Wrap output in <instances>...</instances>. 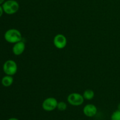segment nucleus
Segmentation results:
<instances>
[{"label": "nucleus", "mask_w": 120, "mask_h": 120, "mask_svg": "<svg viewBox=\"0 0 120 120\" xmlns=\"http://www.w3.org/2000/svg\"><path fill=\"white\" fill-rule=\"evenodd\" d=\"M4 39L9 43H15L22 41V35L21 32L16 29H9L4 34Z\"/></svg>", "instance_id": "nucleus-1"}, {"label": "nucleus", "mask_w": 120, "mask_h": 120, "mask_svg": "<svg viewBox=\"0 0 120 120\" xmlns=\"http://www.w3.org/2000/svg\"><path fill=\"white\" fill-rule=\"evenodd\" d=\"M2 7L5 14L13 15L18 11L19 4L15 0H7L2 4Z\"/></svg>", "instance_id": "nucleus-2"}, {"label": "nucleus", "mask_w": 120, "mask_h": 120, "mask_svg": "<svg viewBox=\"0 0 120 120\" xmlns=\"http://www.w3.org/2000/svg\"><path fill=\"white\" fill-rule=\"evenodd\" d=\"M3 71L6 75L14 76L18 71V66L13 60H8L3 64Z\"/></svg>", "instance_id": "nucleus-3"}, {"label": "nucleus", "mask_w": 120, "mask_h": 120, "mask_svg": "<svg viewBox=\"0 0 120 120\" xmlns=\"http://www.w3.org/2000/svg\"><path fill=\"white\" fill-rule=\"evenodd\" d=\"M84 98L83 95L77 93H72L68 96L67 101L73 106H79L84 103Z\"/></svg>", "instance_id": "nucleus-4"}, {"label": "nucleus", "mask_w": 120, "mask_h": 120, "mask_svg": "<svg viewBox=\"0 0 120 120\" xmlns=\"http://www.w3.org/2000/svg\"><path fill=\"white\" fill-rule=\"evenodd\" d=\"M58 101L54 97H48L43 100L42 107L46 111H52L57 109Z\"/></svg>", "instance_id": "nucleus-5"}, {"label": "nucleus", "mask_w": 120, "mask_h": 120, "mask_svg": "<svg viewBox=\"0 0 120 120\" xmlns=\"http://www.w3.org/2000/svg\"><path fill=\"white\" fill-rule=\"evenodd\" d=\"M53 45L58 49H63L67 45V38L63 34H57L53 38Z\"/></svg>", "instance_id": "nucleus-6"}, {"label": "nucleus", "mask_w": 120, "mask_h": 120, "mask_svg": "<svg viewBox=\"0 0 120 120\" xmlns=\"http://www.w3.org/2000/svg\"><path fill=\"white\" fill-rule=\"evenodd\" d=\"M83 112L86 117H93L97 114V108L94 104H88L84 107Z\"/></svg>", "instance_id": "nucleus-7"}, {"label": "nucleus", "mask_w": 120, "mask_h": 120, "mask_svg": "<svg viewBox=\"0 0 120 120\" xmlns=\"http://www.w3.org/2000/svg\"><path fill=\"white\" fill-rule=\"evenodd\" d=\"M25 50V44L22 41L15 43L12 47V52L16 56L21 55Z\"/></svg>", "instance_id": "nucleus-8"}, {"label": "nucleus", "mask_w": 120, "mask_h": 120, "mask_svg": "<svg viewBox=\"0 0 120 120\" xmlns=\"http://www.w3.org/2000/svg\"><path fill=\"white\" fill-rule=\"evenodd\" d=\"M14 83V78L12 76H9V75H6L4 77H2L1 80V83L2 86L4 87H9L12 85Z\"/></svg>", "instance_id": "nucleus-9"}, {"label": "nucleus", "mask_w": 120, "mask_h": 120, "mask_svg": "<svg viewBox=\"0 0 120 120\" xmlns=\"http://www.w3.org/2000/svg\"><path fill=\"white\" fill-rule=\"evenodd\" d=\"M83 96L85 100H91L94 97V92L91 89H87L83 92Z\"/></svg>", "instance_id": "nucleus-10"}, {"label": "nucleus", "mask_w": 120, "mask_h": 120, "mask_svg": "<svg viewBox=\"0 0 120 120\" xmlns=\"http://www.w3.org/2000/svg\"><path fill=\"white\" fill-rule=\"evenodd\" d=\"M57 109L59 111H65L67 109L66 103L64 101L58 102V104H57Z\"/></svg>", "instance_id": "nucleus-11"}, {"label": "nucleus", "mask_w": 120, "mask_h": 120, "mask_svg": "<svg viewBox=\"0 0 120 120\" xmlns=\"http://www.w3.org/2000/svg\"><path fill=\"white\" fill-rule=\"evenodd\" d=\"M111 120H120V110H117L112 112L111 116Z\"/></svg>", "instance_id": "nucleus-12"}, {"label": "nucleus", "mask_w": 120, "mask_h": 120, "mask_svg": "<svg viewBox=\"0 0 120 120\" xmlns=\"http://www.w3.org/2000/svg\"><path fill=\"white\" fill-rule=\"evenodd\" d=\"M4 12V9L3 8H2V7L0 5V18H1V16H2V15H3Z\"/></svg>", "instance_id": "nucleus-13"}, {"label": "nucleus", "mask_w": 120, "mask_h": 120, "mask_svg": "<svg viewBox=\"0 0 120 120\" xmlns=\"http://www.w3.org/2000/svg\"><path fill=\"white\" fill-rule=\"evenodd\" d=\"M8 120H19L16 118H9Z\"/></svg>", "instance_id": "nucleus-14"}, {"label": "nucleus", "mask_w": 120, "mask_h": 120, "mask_svg": "<svg viewBox=\"0 0 120 120\" xmlns=\"http://www.w3.org/2000/svg\"><path fill=\"white\" fill-rule=\"evenodd\" d=\"M5 2V0H0V5Z\"/></svg>", "instance_id": "nucleus-15"}, {"label": "nucleus", "mask_w": 120, "mask_h": 120, "mask_svg": "<svg viewBox=\"0 0 120 120\" xmlns=\"http://www.w3.org/2000/svg\"><path fill=\"white\" fill-rule=\"evenodd\" d=\"M117 110H120V103L118 105V109H117Z\"/></svg>", "instance_id": "nucleus-16"}]
</instances>
